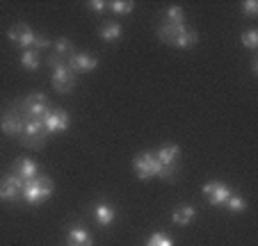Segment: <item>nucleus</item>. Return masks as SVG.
Here are the masks:
<instances>
[{
    "mask_svg": "<svg viewBox=\"0 0 258 246\" xmlns=\"http://www.w3.org/2000/svg\"><path fill=\"white\" fill-rule=\"evenodd\" d=\"M158 39L162 44H169L174 48L190 50L199 44V32L187 25H160L158 28Z\"/></svg>",
    "mask_w": 258,
    "mask_h": 246,
    "instance_id": "f257e3e1",
    "label": "nucleus"
},
{
    "mask_svg": "<svg viewBox=\"0 0 258 246\" xmlns=\"http://www.w3.org/2000/svg\"><path fill=\"white\" fill-rule=\"evenodd\" d=\"M53 180L48 176L39 174L34 180H28L21 189V201H25L28 205H41L46 203L50 196H53Z\"/></svg>",
    "mask_w": 258,
    "mask_h": 246,
    "instance_id": "f03ea898",
    "label": "nucleus"
},
{
    "mask_svg": "<svg viewBox=\"0 0 258 246\" xmlns=\"http://www.w3.org/2000/svg\"><path fill=\"white\" fill-rule=\"evenodd\" d=\"M48 66L53 73V87L57 94H71L78 85V75L67 66V62L57 59L55 55H48Z\"/></svg>",
    "mask_w": 258,
    "mask_h": 246,
    "instance_id": "7ed1b4c3",
    "label": "nucleus"
},
{
    "mask_svg": "<svg viewBox=\"0 0 258 246\" xmlns=\"http://www.w3.org/2000/svg\"><path fill=\"white\" fill-rule=\"evenodd\" d=\"M23 114V119H34V121H41L46 114H48L53 107H50V101L44 92H32L23 98L21 103H16Z\"/></svg>",
    "mask_w": 258,
    "mask_h": 246,
    "instance_id": "20e7f679",
    "label": "nucleus"
},
{
    "mask_svg": "<svg viewBox=\"0 0 258 246\" xmlns=\"http://www.w3.org/2000/svg\"><path fill=\"white\" fill-rule=\"evenodd\" d=\"M133 169H135V176L142 180V183H146V180H151V178L165 180V169H162L160 162L156 159L153 150H144V153L135 155V159H133Z\"/></svg>",
    "mask_w": 258,
    "mask_h": 246,
    "instance_id": "39448f33",
    "label": "nucleus"
},
{
    "mask_svg": "<svg viewBox=\"0 0 258 246\" xmlns=\"http://www.w3.org/2000/svg\"><path fill=\"white\" fill-rule=\"evenodd\" d=\"M46 139H48V132H46L41 121L23 119V130L19 135V141L25 148H44Z\"/></svg>",
    "mask_w": 258,
    "mask_h": 246,
    "instance_id": "423d86ee",
    "label": "nucleus"
},
{
    "mask_svg": "<svg viewBox=\"0 0 258 246\" xmlns=\"http://www.w3.org/2000/svg\"><path fill=\"white\" fill-rule=\"evenodd\" d=\"M156 159L160 162V167L165 169V180H176V174H178V159H180V146L178 144H165L158 150H153Z\"/></svg>",
    "mask_w": 258,
    "mask_h": 246,
    "instance_id": "0eeeda50",
    "label": "nucleus"
},
{
    "mask_svg": "<svg viewBox=\"0 0 258 246\" xmlns=\"http://www.w3.org/2000/svg\"><path fill=\"white\" fill-rule=\"evenodd\" d=\"M0 130L5 132V135L19 139L21 130H23V114H21L16 103H12V105H7L3 110V114H0Z\"/></svg>",
    "mask_w": 258,
    "mask_h": 246,
    "instance_id": "6e6552de",
    "label": "nucleus"
},
{
    "mask_svg": "<svg viewBox=\"0 0 258 246\" xmlns=\"http://www.w3.org/2000/svg\"><path fill=\"white\" fill-rule=\"evenodd\" d=\"M23 185H25V180L23 178H19L16 174H7L5 178L0 180V201L3 203H19L21 201V189H23Z\"/></svg>",
    "mask_w": 258,
    "mask_h": 246,
    "instance_id": "1a4fd4ad",
    "label": "nucleus"
},
{
    "mask_svg": "<svg viewBox=\"0 0 258 246\" xmlns=\"http://www.w3.org/2000/svg\"><path fill=\"white\" fill-rule=\"evenodd\" d=\"M7 39L12 44H16L23 50H32L34 39H37V32L30 28L28 23H14L10 30H7Z\"/></svg>",
    "mask_w": 258,
    "mask_h": 246,
    "instance_id": "9d476101",
    "label": "nucleus"
},
{
    "mask_svg": "<svg viewBox=\"0 0 258 246\" xmlns=\"http://www.w3.org/2000/svg\"><path fill=\"white\" fill-rule=\"evenodd\" d=\"M41 123H44L46 132L50 135H55V132H64L69 130V123H71V116H69L67 110H62V107H55V110H50L48 114L41 119Z\"/></svg>",
    "mask_w": 258,
    "mask_h": 246,
    "instance_id": "9b49d317",
    "label": "nucleus"
},
{
    "mask_svg": "<svg viewBox=\"0 0 258 246\" xmlns=\"http://www.w3.org/2000/svg\"><path fill=\"white\" fill-rule=\"evenodd\" d=\"M201 192H204V196L208 198V203L210 205H224L226 203V198L231 196V187L226 183H219V180H213V183H206L204 187H201Z\"/></svg>",
    "mask_w": 258,
    "mask_h": 246,
    "instance_id": "f8f14e48",
    "label": "nucleus"
},
{
    "mask_svg": "<svg viewBox=\"0 0 258 246\" xmlns=\"http://www.w3.org/2000/svg\"><path fill=\"white\" fill-rule=\"evenodd\" d=\"M67 66L71 68L76 75H78V73H92L94 68L98 66V59L92 57L89 53H73L71 57L67 59Z\"/></svg>",
    "mask_w": 258,
    "mask_h": 246,
    "instance_id": "ddd939ff",
    "label": "nucleus"
},
{
    "mask_svg": "<svg viewBox=\"0 0 258 246\" xmlns=\"http://www.w3.org/2000/svg\"><path fill=\"white\" fill-rule=\"evenodd\" d=\"M10 171L28 183V180H34L37 176H39V164L34 162V159H30V157H19L14 164H12Z\"/></svg>",
    "mask_w": 258,
    "mask_h": 246,
    "instance_id": "4468645a",
    "label": "nucleus"
},
{
    "mask_svg": "<svg viewBox=\"0 0 258 246\" xmlns=\"http://www.w3.org/2000/svg\"><path fill=\"white\" fill-rule=\"evenodd\" d=\"M92 212H94V217H96V221H98V226H101V228L112 226V223L117 221V208H114V205H110V203H105V201L94 203Z\"/></svg>",
    "mask_w": 258,
    "mask_h": 246,
    "instance_id": "2eb2a0df",
    "label": "nucleus"
},
{
    "mask_svg": "<svg viewBox=\"0 0 258 246\" xmlns=\"http://www.w3.org/2000/svg\"><path fill=\"white\" fill-rule=\"evenodd\" d=\"M67 246H92V235L83 223H73L67 232Z\"/></svg>",
    "mask_w": 258,
    "mask_h": 246,
    "instance_id": "dca6fc26",
    "label": "nucleus"
},
{
    "mask_svg": "<svg viewBox=\"0 0 258 246\" xmlns=\"http://www.w3.org/2000/svg\"><path fill=\"white\" fill-rule=\"evenodd\" d=\"M195 205H190V203H180V205H176L174 214H171V221L176 223V226H190L192 221H195Z\"/></svg>",
    "mask_w": 258,
    "mask_h": 246,
    "instance_id": "f3484780",
    "label": "nucleus"
},
{
    "mask_svg": "<svg viewBox=\"0 0 258 246\" xmlns=\"http://www.w3.org/2000/svg\"><path fill=\"white\" fill-rule=\"evenodd\" d=\"M162 25H185V10L178 5H169L162 12Z\"/></svg>",
    "mask_w": 258,
    "mask_h": 246,
    "instance_id": "a211bd4d",
    "label": "nucleus"
},
{
    "mask_svg": "<svg viewBox=\"0 0 258 246\" xmlns=\"http://www.w3.org/2000/svg\"><path fill=\"white\" fill-rule=\"evenodd\" d=\"M121 25L117 23V21H107V23H103L101 28H98V37L103 39V41H107V44H112V41H119L121 39Z\"/></svg>",
    "mask_w": 258,
    "mask_h": 246,
    "instance_id": "6ab92c4d",
    "label": "nucleus"
},
{
    "mask_svg": "<svg viewBox=\"0 0 258 246\" xmlns=\"http://www.w3.org/2000/svg\"><path fill=\"white\" fill-rule=\"evenodd\" d=\"M73 53H76L73 41H71V39H67V37H62V39H57V41L53 44V53H50V55H55V57L62 59V62H67Z\"/></svg>",
    "mask_w": 258,
    "mask_h": 246,
    "instance_id": "aec40b11",
    "label": "nucleus"
},
{
    "mask_svg": "<svg viewBox=\"0 0 258 246\" xmlns=\"http://www.w3.org/2000/svg\"><path fill=\"white\" fill-rule=\"evenodd\" d=\"M19 62L25 71H39V66H41V57H39L37 50H23L21 57H19Z\"/></svg>",
    "mask_w": 258,
    "mask_h": 246,
    "instance_id": "412c9836",
    "label": "nucleus"
},
{
    "mask_svg": "<svg viewBox=\"0 0 258 246\" xmlns=\"http://www.w3.org/2000/svg\"><path fill=\"white\" fill-rule=\"evenodd\" d=\"M107 10L112 12V14H117V16L133 14V10H135V3H128V0H112V3H107Z\"/></svg>",
    "mask_w": 258,
    "mask_h": 246,
    "instance_id": "4be33fe9",
    "label": "nucleus"
},
{
    "mask_svg": "<svg viewBox=\"0 0 258 246\" xmlns=\"http://www.w3.org/2000/svg\"><path fill=\"white\" fill-rule=\"evenodd\" d=\"M226 210H229V212H233V214H242L244 210H247V201H244L242 196H238V194H231L229 198H226Z\"/></svg>",
    "mask_w": 258,
    "mask_h": 246,
    "instance_id": "5701e85b",
    "label": "nucleus"
},
{
    "mask_svg": "<svg viewBox=\"0 0 258 246\" xmlns=\"http://www.w3.org/2000/svg\"><path fill=\"white\" fill-rule=\"evenodd\" d=\"M144 246H174V239H171L167 232H153V235L146 239Z\"/></svg>",
    "mask_w": 258,
    "mask_h": 246,
    "instance_id": "b1692460",
    "label": "nucleus"
},
{
    "mask_svg": "<svg viewBox=\"0 0 258 246\" xmlns=\"http://www.w3.org/2000/svg\"><path fill=\"white\" fill-rule=\"evenodd\" d=\"M240 39H242V46H247L249 50H256L258 48V32L253 28L251 30H244Z\"/></svg>",
    "mask_w": 258,
    "mask_h": 246,
    "instance_id": "393cba45",
    "label": "nucleus"
},
{
    "mask_svg": "<svg viewBox=\"0 0 258 246\" xmlns=\"http://www.w3.org/2000/svg\"><path fill=\"white\" fill-rule=\"evenodd\" d=\"M242 14L249 16V19H256L258 16V3L256 0H247V3H242Z\"/></svg>",
    "mask_w": 258,
    "mask_h": 246,
    "instance_id": "a878e982",
    "label": "nucleus"
},
{
    "mask_svg": "<svg viewBox=\"0 0 258 246\" xmlns=\"http://www.w3.org/2000/svg\"><path fill=\"white\" fill-rule=\"evenodd\" d=\"M48 46H53L50 44V39L46 37V34H37V39H34V46H32V50H44V48H48Z\"/></svg>",
    "mask_w": 258,
    "mask_h": 246,
    "instance_id": "bb28decb",
    "label": "nucleus"
},
{
    "mask_svg": "<svg viewBox=\"0 0 258 246\" xmlns=\"http://www.w3.org/2000/svg\"><path fill=\"white\" fill-rule=\"evenodd\" d=\"M87 5H89V10H92L94 14H103V12L107 10V3H105V0H89Z\"/></svg>",
    "mask_w": 258,
    "mask_h": 246,
    "instance_id": "cd10ccee",
    "label": "nucleus"
},
{
    "mask_svg": "<svg viewBox=\"0 0 258 246\" xmlns=\"http://www.w3.org/2000/svg\"><path fill=\"white\" fill-rule=\"evenodd\" d=\"M251 73H253V75H258V57H256V55L251 57Z\"/></svg>",
    "mask_w": 258,
    "mask_h": 246,
    "instance_id": "c85d7f7f",
    "label": "nucleus"
}]
</instances>
